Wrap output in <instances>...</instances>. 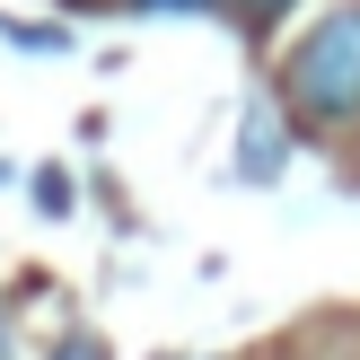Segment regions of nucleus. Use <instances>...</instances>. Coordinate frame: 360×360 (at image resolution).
Listing matches in <instances>:
<instances>
[{
  "mask_svg": "<svg viewBox=\"0 0 360 360\" xmlns=\"http://www.w3.org/2000/svg\"><path fill=\"white\" fill-rule=\"evenodd\" d=\"M132 9H150V18H167V9H211V0H132Z\"/></svg>",
  "mask_w": 360,
  "mask_h": 360,
  "instance_id": "nucleus-5",
  "label": "nucleus"
},
{
  "mask_svg": "<svg viewBox=\"0 0 360 360\" xmlns=\"http://www.w3.org/2000/svg\"><path fill=\"white\" fill-rule=\"evenodd\" d=\"M273 18H290V0H246V27H273Z\"/></svg>",
  "mask_w": 360,
  "mask_h": 360,
  "instance_id": "nucleus-4",
  "label": "nucleus"
},
{
  "mask_svg": "<svg viewBox=\"0 0 360 360\" xmlns=\"http://www.w3.org/2000/svg\"><path fill=\"white\" fill-rule=\"evenodd\" d=\"M281 97H290L299 123H343V115H360V0L326 9L290 44V62H281Z\"/></svg>",
  "mask_w": 360,
  "mask_h": 360,
  "instance_id": "nucleus-1",
  "label": "nucleus"
},
{
  "mask_svg": "<svg viewBox=\"0 0 360 360\" xmlns=\"http://www.w3.org/2000/svg\"><path fill=\"white\" fill-rule=\"evenodd\" d=\"M0 35H9V44H35V53H62V27H18V18H9Z\"/></svg>",
  "mask_w": 360,
  "mask_h": 360,
  "instance_id": "nucleus-3",
  "label": "nucleus"
},
{
  "mask_svg": "<svg viewBox=\"0 0 360 360\" xmlns=\"http://www.w3.org/2000/svg\"><path fill=\"white\" fill-rule=\"evenodd\" d=\"M238 167L255 176V185H273V176H281V123L264 115V105L246 115V141H238Z\"/></svg>",
  "mask_w": 360,
  "mask_h": 360,
  "instance_id": "nucleus-2",
  "label": "nucleus"
},
{
  "mask_svg": "<svg viewBox=\"0 0 360 360\" xmlns=\"http://www.w3.org/2000/svg\"><path fill=\"white\" fill-rule=\"evenodd\" d=\"M326 360H352V352H326Z\"/></svg>",
  "mask_w": 360,
  "mask_h": 360,
  "instance_id": "nucleus-6",
  "label": "nucleus"
}]
</instances>
